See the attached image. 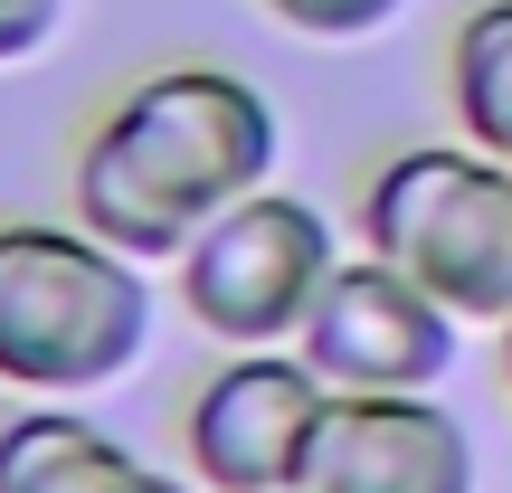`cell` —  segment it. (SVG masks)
<instances>
[{"label": "cell", "mask_w": 512, "mask_h": 493, "mask_svg": "<svg viewBox=\"0 0 512 493\" xmlns=\"http://www.w3.org/2000/svg\"><path fill=\"white\" fill-rule=\"evenodd\" d=\"M446 105L475 152L512 162V0H475L446 38Z\"/></svg>", "instance_id": "cell-9"}, {"label": "cell", "mask_w": 512, "mask_h": 493, "mask_svg": "<svg viewBox=\"0 0 512 493\" xmlns=\"http://www.w3.org/2000/svg\"><path fill=\"white\" fill-rule=\"evenodd\" d=\"M57 29H67V0H0V67L38 57Z\"/></svg>", "instance_id": "cell-11"}, {"label": "cell", "mask_w": 512, "mask_h": 493, "mask_svg": "<svg viewBox=\"0 0 512 493\" xmlns=\"http://www.w3.org/2000/svg\"><path fill=\"white\" fill-rule=\"evenodd\" d=\"M124 493H200V475L181 484V475H152V465H133V475H124Z\"/></svg>", "instance_id": "cell-12"}, {"label": "cell", "mask_w": 512, "mask_h": 493, "mask_svg": "<svg viewBox=\"0 0 512 493\" xmlns=\"http://www.w3.org/2000/svg\"><path fill=\"white\" fill-rule=\"evenodd\" d=\"M152 351V285L124 247L67 219H0V389L76 399Z\"/></svg>", "instance_id": "cell-2"}, {"label": "cell", "mask_w": 512, "mask_h": 493, "mask_svg": "<svg viewBox=\"0 0 512 493\" xmlns=\"http://www.w3.org/2000/svg\"><path fill=\"white\" fill-rule=\"evenodd\" d=\"M285 29H304V38H370V29H389V19L408 10V0H266Z\"/></svg>", "instance_id": "cell-10"}, {"label": "cell", "mask_w": 512, "mask_h": 493, "mask_svg": "<svg viewBox=\"0 0 512 493\" xmlns=\"http://www.w3.org/2000/svg\"><path fill=\"white\" fill-rule=\"evenodd\" d=\"M133 446L76 408H19L0 427V493H124Z\"/></svg>", "instance_id": "cell-8"}, {"label": "cell", "mask_w": 512, "mask_h": 493, "mask_svg": "<svg viewBox=\"0 0 512 493\" xmlns=\"http://www.w3.org/2000/svg\"><path fill=\"white\" fill-rule=\"evenodd\" d=\"M275 105L228 67H162L95 114L76 152V228L124 247L133 266H181L219 209L275 181Z\"/></svg>", "instance_id": "cell-1"}, {"label": "cell", "mask_w": 512, "mask_h": 493, "mask_svg": "<svg viewBox=\"0 0 512 493\" xmlns=\"http://www.w3.org/2000/svg\"><path fill=\"white\" fill-rule=\"evenodd\" d=\"M456 332L465 323L408 266H389V256L361 247V256L332 266L323 294H313L294 351L313 361L323 389H437L446 370H456Z\"/></svg>", "instance_id": "cell-5"}, {"label": "cell", "mask_w": 512, "mask_h": 493, "mask_svg": "<svg viewBox=\"0 0 512 493\" xmlns=\"http://www.w3.org/2000/svg\"><path fill=\"white\" fill-rule=\"evenodd\" d=\"M323 399L332 389L313 380L304 351H238V361H219L181 418L190 475L209 493H294Z\"/></svg>", "instance_id": "cell-6"}, {"label": "cell", "mask_w": 512, "mask_h": 493, "mask_svg": "<svg viewBox=\"0 0 512 493\" xmlns=\"http://www.w3.org/2000/svg\"><path fill=\"white\" fill-rule=\"evenodd\" d=\"M370 256L408 266L456 323H512V162L475 143H408L361 190Z\"/></svg>", "instance_id": "cell-3"}, {"label": "cell", "mask_w": 512, "mask_h": 493, "mask_svg": "<svg viewBox=\"0 0 512 493\" xmlns=\"http://www.w3.org/2000/svg\"><path fill=\"white\" fill-rule=\"evenodd\" d=\"M503 370H512V323H503Z\"/></svg>", "instance_id": "cell-13"}, {"label": "cell", "mask_w": 512, "mask_h": 493, "mask_svg": "<svg viewBox=\"0 0 512 493\" xmlns=\"http://www.w3.org/2000/svg\"><path fill=\"white\" fill-rule=\"evenodd\" d=\"M332 266H342V238L313 200L247 190L181 247V313L228 351H285L304 332L313 294L332 285Z\"/></svg>", "instance_id": "cell-4"}, {"label": "cell", "mask_w": 512, "mask_h": 493, "mask_svg": "<svg viewBox=\"0 0 512 493\" xmlns=\"http://www.w3.org/2000/svg\"><path fill=\"white\" fill-rule=\"evenodd\" d=\"M294 493H475V437L427 389H332Z\"/></svg>", "instance_id": "cell-7"}]
</instances>
